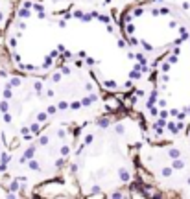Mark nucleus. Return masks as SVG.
<instances>
[{
  "label": "nucleus",
  "mask_w": 190,
  "mask_h": 199,
  "mask_svg": "<svg viewBox=\"0 0 190 199\" xmlns=\"http://www.w3.org/2000/svg\"><path fill=\"white\" fill-rule=\"evenodd\" d=\"M7 159H9V146H7L6 135H4V129L0 126V173L7 164Z\"/></svg>",
  "instance_id": "nucleus-5"
},
{
  "label": "nucleus",
  "mask_w": 190,
  "mask_h": 199,
  "mask_svg": "<svg viewBox=\"0 0 190 199\" xmlns=\"http://www.w3.org/2000/svg\"><path fill=\"white\" fill-rule=\"evenodd\" d=\"M56 120L59 116L44 76L0 68V126L9 151L35 138Z\"/></svg>",
  "instance_id": "nucleus-4"
},
{
  "label": "nucleus",
  "mask_w": 190,
  "mask_h": 199,
  "mask_svg": "<svg viewBox=\"0 0 190 199\" xmlns=\"http://www.w3.org/2000/svg\"><path fill=\"white\" fill-rule=\"evenodd\" d=\"M146 131L135 111H102L81 126L74 151L59 179L74 196L115 197L137 186L138 151Z\"/></svg>",
  "instance_id": "nucleus-1"
},
{
  "label": "nucleus",
  "mask_w": 190,
  "mask_h": 199,
  "mask_svg": "<svg viewBox=\"0 0 190 199\" xmlns=\"http://www.w3.org/2000/svg\"><path fill=\"white\" fill-rule=\"evenodd\" d=\"M4 50L17 72H50L67 54L59 9L50 7L48 0H19L4 33Z\"/></svg>",
  "instance_id": "nucleus-3"
},
{
  "label": "nucleus",
  "mask_w": 190,
  "mask_h": 199,
  "mask_svg": "<svg viewBox=\"0 0 190 199\" xmlns=\"http://www.w3.org/2000/svg\"><path fill=\"white\" fill-rule=\"evenodd\" d=\"M185 140H187L185 147H187V151H188V157H190V127H188V131L185 133Z\"/></svg>",
  "instance_id": "nucleus-6"
},
{
  "label": "nucleus",
  "mask_w": 190,
  "mask_h": 199,
  "mask_svg": "<svg viewBox=\"0 0 190 199\" xmlns=\"http://www.w3.org/2000/svg\"><path fill=\"white\" fill-rule=\"evenodd\" d=\"M131 105L148 142L185 136L190 127V35L150 63L146 76L131 91Z\"/></svg>",
  "instance_id": "nucleus-2"
}]
</instances>
